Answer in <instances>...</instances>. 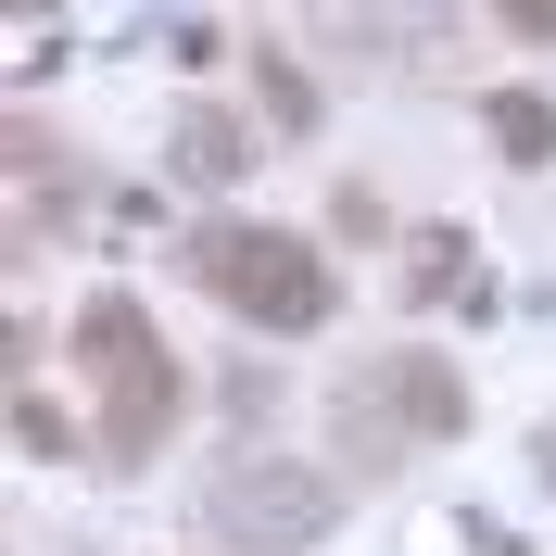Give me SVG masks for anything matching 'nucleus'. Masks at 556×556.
<instances>
[{
  "label": "nucleus",
  "instance_id": "nucleus-1",
  "mask_svg": "<svg viewBox=\"0 0 556 556\" xmlns=\"http://www.w3.org/2000/svg\"><path fill=\"white\" fill-rule=\"evenodd\" d=\"M76 354H89V380H102V468H152L177 430V405H190V380H177L165 329L139 316V291H89L76 304Z\"/></svg>",
  "mask_w": 556,
  "mask_h": 556
},
{
  "label": "nucleus",
  "instance_id": "nucleus-2",
  "mask_svg": "<svg viewBox=\"0 0 556 556\" xmlns=\"http://www.w3.org/2000/svg\"><path fill=\"white\" fill-rule=\"evenodd\" d=\"M190 278H203L228 316L278 329V342L329 316V253L291 241V228H241V215H228V228H203V241H190Z\"/></svg>",
  "mask_w": 556,
  "mask_h": 556
},
{
  "label": "nucleus",
  "instance_id": "nucleus-3",
  "mask_svg": "<svg viewBox=\"0 0 556 556\" xmlns=\"http://www.w3.org/2000/svg\"><path fill=\"white\" fill-rule=\"evenodd\" d=\"M203 519H215V544H241V556H291V544H316V531L342 519V481L253 443V455H228L203 481Z\"/></svg>",
  "mask_w": 556,
  "mask_h": 556
},
{
  "label": "nucleus",
  "instance_id": "nucleus-4",
  "mask_svg": "<svg viewBox=\"0 0 556 556\" xmlns=\"http://www.w3.org/2000/svg\"><path fill=\"white\" fill-rule=\"evenodd\" d=\"M468 430V380H455L443 354H380V367H354L342 380V455H430Z\"/></svg>",
  "mask_w": 556,
  "mask_h": 556
},
{
  "label": "nucleus",
  "instance_id": "nucleus-5",
  "mask_svg": "<svg viewBox=\"0 0 556 556\" xmlns=\"http://www.w3.org/2000/svg\"><path fill=\"white\" fill-rule=\"evenodd\" d=\"M165 165L190 177V190H241V177H253V127H241V114H177Z\"/></svg>",
  "mask_w": 556,
  "mask_h": 556
},
{
  "label": "nucleus",
  "instance_id": "nucleus-6",
  "mask_svg": "<svg viewBox=\"0 0 556 556\" xmlns=\"http://www.w3.org/2000/svg\"><path fill=\"white\" fill-rule=\"evenodd\" d=\"M493 152L506 165H556V102L544 89H493Z\"/></svg>",
  "mask_w": 556,
  "mask_h": 556
},
{
  "label": "nucleus",
  "instance_id": "nucleus-7",
  "mask_svg": "<svg viewBox=\"0 0 556 556\" xmlns=\"http://www.w3.org/2000/svg\"><path fill=\"white\" fill-rule=\"evenodd\" d=\"M405 291H417V304L481 291V278H468V228H417V241H405Z\"/></svg>",
  "mask_w": 556,
  "mask_h": 556
},
{
  "label": "nucleus",
  "instance_id": "nucleus-8",
  "mask_svg": "<svg viewBox=\"0 0 556 556\" xmlns=\"http://www.w3.org/2000/svg\"><path fill=\"white\" fill-rule=\"evenodd\" d=\"M13 443L26 455H76V417L51 405V392H13Z\"/></svg>",
  "mask_w": 556,
  "mask_h": 556
},
{
  "label": "nucleus",
  "instance_id": "nucleus-9",
  "mask_svg": "<svg viewBox=\"0 0 556 556\" xmlns=\"http://www.w3.org/2000/svg\"><path fill=\"white\" fill-rule=\"evenodd\" d=\"M266 114H278V127H291V139L316 127V76L291 64V51H266Z\"/></svg>",
  "mask_w": 556,
  "mask_h": 556
},
{
  "label": "nucleus",
  "instance_id": "nucleus-10",
  "mask_svg": "<svg viewBox=\"0 0 556 556\" xmlns=\"http://www.w3.org/2000/svg\"><path fill=\"white\" fill-rule=\"evenodd\" d=\"M354 13H367V26H392V13H405V51H417V64L443 51V0H354Z\"/></svg>",
  "mask_w": 556,
  "mask_h": 556
},
{
  "label": "nucleus",
  "instance_id": "nucleus-11",
  "mask_svg": "<svg viewBox=\"0 0 556 556\" xmlns=\"http://www.w3.org/2000/svg\"><path fill=\"white\" fill-rule=\"evenodd\" d=\"M493 13H506L519 38H544V51H556V0H493Z\"/></svg>",
  "mask_w": 556,
  "mask_h": 556
},
{
  "label": "nucleus",
  "instance_id": "nucleus-12",
  "mask_svg": "<svg viewBox=\"0 0 556 556\" xmlns=\"http://www.w3.org/2000/svg\"><path fill=\"white\" fill-rule=\"evenodd\" d=\"M531 468H544V481H556V430H544V443H531Z\"/></svg>",
  "mask_w": 556,
  "mask_h": 556
}]
</instances>
